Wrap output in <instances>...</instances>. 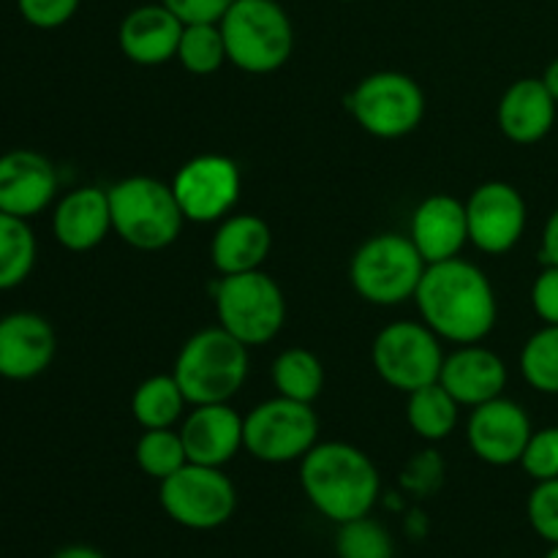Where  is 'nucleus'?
<instances>
[{"label":"nucleus","mask_w":558,"mask_h":558,"mask_svg":"<svg viewBox=\"0 0 558 558\" xmlns=\"http://www.w3.org/2000/svg\"><path fill=\"white\" fill-rule=\"evenodd\" d=\"M414 300L425 325L458 347L488 338L499 316L494 283L461 256L425 267Z\"/></svg>","instance_id":"nucleus-1"},{"label":"nucleus","mask_w":558,"mask_h":558,"mask_svg":"<svg viewBox=\"0 0 558 558\" xmlns=\"http://www.w3.org/2000/svg\"><path fill=\"white\" fill-rule=\"evenodd\" d=\"M300 485L314 510L338 526L371 515L381 490L374 461L347 441H316L300 463Z\"/></svg>","instance_id":"nucleus-2"},{"label":"nucleus","mask_w":558,"mask_h":558,"mask_svg":"<svg viewBox=\"0 0 558 558\" xmlns=\"http://www.w3.org/2000/svg\"><path fill=\"white\" fill-rule=\"evenodd\" d=\"M172 376L191 407L229 403L248 379V347L221 325L205 327L183 343Z\"/></svg>","instance_id":"nucleus-3"},{"label":"nucleus","mask_w":558,"mask_h":558,"mask_svg":"<svg viewBox=\"0 0 558 558\" xmlns=\"http://www.w3.org/2000/svg\"><path fill=\"white\" fill-rule=\"evenodd\" d=\"M112 232L136 251H163L180 238L185 216L172 185L156 178H125L109 185Z\"/></svg>","instance_id":"nucleus-4"},{"label":"nucleus","mask_w":558,"mask_h":558,"mask_svg":"<svg viewBox=\"0 0 558 558\" xmlns=\"http://www.w3.org/2000/svg\"><path fill=\"white\" fill-rule=\"evenodd\" d=\"M229 63L245 74H272L294 49V27L278 0H234L218 22Z\"/></svg>","instance_id":"nucleus-5"},{"label":"nucleus","mask_w":558,"mask_h":558,"mask_svg":"<svg viewBox=\"0 0 558 558\" xmlns=\"http://www.w3.org/2000/svg\"><path fill=\"white\" fill-rule=\"evenodd\" d=\"M428 262L409 234L381 232L365 240L352 256L349 278L365 303L401 305L417 294Z\"/></svg>","instance_id":"nucleus-6"},{"label":"nucleus","mask_w":558,"mask_h":558,"mask_svg":"<svg viewBox=\"0 0 558 558\" xmlns=\"http://www.w3.org/2000/svg\"><path fill=\"white\" fill-rule=\"evenodd\" d=\"M218 325L245 347H267L287 322V300L276 278L262 270L221 276L216 287Z\"/></svg>","instance_id":"nucleus-7"},{"label":"nucleus","mask_w":558,"mask_h":558,"mask_svg":"<svg viewBox=\"0 0 558 558\" xmlns=\"http://www.w3.org/2000/svg\"><path fill=\"white\" fill-rule=\"evenodd\" d=\"M158 501L178 526L213 532L229 523L238 510V488L223 474V469L185 463L183 469L161 480Z\"/></svg>","instance_id":"nucleus-8"},{"label":"nucleus","mask_w":558,"mask_h":558,"mask_svg":"<svg viewBox=\"0 0 558 558\" xmlns=\"http://www.w3.org/2000/svg\"><path fill=\"white\" fill-rule=\"evenodd\" d=\"M347 109L363 131L379 140H401L412 134L425 114L423 87L401 71H376L357 82L347 98Z\"/></svg>","instance_id":"nucleus-9"},{"label":"nucleus","mask_w":558,"mask_h":558,"mask_svg":"<svg viewBox=\"0 0 558 558\" xmlns=\"http://www.w3.org/2000/svg\"><path fill=\"white\" fill-rule=\"evenodd\" d=\"M319 441V417L314 403L276 396L243 417V450L262 463L303 461Z\"/></svg>","instance_id":"nucleus-10"},{"label":"nucleus","mask_w":558,"mask_h":558,"mask_svg":"<svg viewBox=\"0 0 558 558\" xmlns=\"http://www.w3.org/2000/svg\"><path fill=\"white\" fill-rule=\"evenodd\" d=\"M441 338L425 322H392L374 338L371 360L381 381L401 392H414L439 381Z\"/></svg>","instance_id":"nucleus-11"},{"label":"nucleus","mask_w":558,"mask_h":558,"mask_svg":"<svg viewBox=\"0 0 558 558\" xmlns=\"http://www.w3.org/2000/svg\"><path fill=\"white\" fill-rule=\"evenodd\" d=\"M240 167L229 156L205 153L178 169L172 180L174 199L185 221L216 223L234 210L240 199Z\"/></svg>","instance_id":"nucleus-12"},{"label":"nucleus","mask_w":558,"mask_h":558,"mask_svg":"<svg viewBox=\"0 0 558 558\" xmlns=\"http://www.w3.org/2000/svg\"><path fill=\"white\" fill-rule=\"evenodd\" d=\"M469 243L483 254H507L518 245L526 229V202L515 185L490 180L477 185L466 199Z\"/></svg>","instance_id":"nucleus-13"},{"label":"nucleus","mask_w":558,"mask_h":558,"mask_svg":"<svg viewBox=\"0 0 558 558\" xmlns=\"http://www.w3.org/2000/svg\"><path fill=\"white\" fill-rule=\"evenodd\" d=\"M532 420L521 403L499 396L472 409L466 425V441L480 461L490 466H512L521 463L532 439Z\"/></svg>","instance_id":"nucleus-14"},{"label":"nucleus","mask_w":558,"mask_h":558,"mask_svg":"<svg viewBox=\"0 0 558 558\" xmlns=\"http://www.w3.org/2000/svg\"><path fill=\"white\" fill-rule=\"evenodd\" d=\"M58 172L47 156L16 147L0 156V213L33 218L52 205Z\"/></svg>","instance_id":"nucleus-15"},{"label":"nucleus","mask_w":558,"mask_h":558,"mask_svg":"<svg viewBox=\"0 0 558 558\" xmlns=\"http://www.w3.org/2000/svg\"><path fill=\"white\" fill-rule=\"evenodd\" d=\"M58 338L44 316L16 311L0 319V376L9 381H27L52 365Z\"/></svg>","instance_id":"nucleus-16"},{"label":"nucleus","mask_w":558,"mask_h":558,"mask_svg":"<svg viewBox=\"0 0 558 558\" xmlns=\"http://www.w3.org/2000/svg\"><path fill=\"white\" fill-rule=\"evenodd\" d=\"M183 27V22L161 0L136 5L120 20L118 47L131 63L163 65L178 58Z\"/></svg>","instance_id":"nucleus-17"},{"label":"nucleus","mask_w":558,"mask_h":558,"mask_svg":"<svg viewBox=\"0 0 558 558\" xmlns=\"http://www.w3.org/2000/svg\"><path fill=\"white\" fill-rule=\"evenodd\" d=\"M189 463L223 469L243 450V417L229 403H202L180 428Z\"/></svg>","instance_id":"nucleus-18"},{"label":"nucleus","mask_w":558,"mask_h":558,"mask_svg":"<svg viewBox=\"0 0 558 558\" xmlns=\"http://www.w3.org/2000/svg\"><path fill=\"white\" fill-rule=\"evenodd\" d=\"M439 385L456 398L461 407H480L499 398L507 387V365L490 349L480 343H463L447 354L441 363Z\"/></svg>","instance_id":"nucleus-19"},{"label":"nucleus","mask_w":558,"mask_h":558,"mask_svg":"<svg viewBox=\"0 0 558 558\" xmlns=\"http://www.w3.org/2000/svg\"><path fill=\"white\" fill-rule=\"evenodd\" d=\"M409 238L428 265L456 259L469 243L466 202L450 194H434L423 199L412 213Z\"/></svg>","instance_id":"nucleus-20"},{"label":"nucleus","mask_w":558,"mask_h":558,"mask_svg":"<svg viewBox=\"0 0 558 558\" xmlns=\"http://www.w3.org/2000/svg\"><path fill=\"white\" fill-rule=\"evenodd\" d=\"M52 232L54 240L63 248L76 251V254L101 245L104 238L112 232V213H109L107 189L82 185V189L69 191L54 205Z\"/></svg>","instance_id":"nucleus-21"},{"label":"nucleus","mask_w":558,"mask_h":558,"mask_svg":"<svg viewBox=\"0 0 558 558\" xmlns=\"http://www.w3.org/2000/svg\"><path fill=\"white\" fill-rule=\"evenodd\" d=\"M272 248V232L267 221L251 213H229L218 223L210 243V259L221 276L262 270Z\"/></svg>","instance_id":"nucleus-22"},{"label":"nucleus","mask_w":558,"mask_h":558,"mask_svg":"<svg viewBox=\"0 0 558 558\" xmlns=\"http://www.w3.org/2000/svg\"><path fill=\"white\" fill-rule=\"evenodd\" d=\"M556 98L543 80L512 82L499 101V129L515 145H534L550 134L556 123Z\"/></svg>","instance_id":"nucleus-23"},{"label":"nucleus","mask_w":558,"mask_h":558,"mask_svg":"<svg viewBox=\"0 0 558 558\" xmlns=\"http://www.w3.org/2000/svg\"><path fill=\"white\" fill-rule=\"evenodd\" d=\"M189 398L172 374H156L142 381L131 396V414L145 430L172 428L183 417Z\"/></svg>","instance_id":"nucleus-24"},{"label":"nucleus","mask_w":558,"mask_h":558,"mask_svg":"<svg viewBox=\"0 0 558 558\" xmlns=\"http://www.w3.org/2000/svg\"><path fill=\"white\" fill-rule=\"evenodd\" d=\"M458 409H461V403L439 381H434V385L409 392L407 420L420 439L441 441L456 430Z\"/></svg>","instance_id":"nucleus-25"},{"label":"nucleus","mask_w":558,"mask_h":558,"mask_svg":"<svg viewBox=\"0 0 558 558\" xmlns=\"http://www.w3.org/2000/svg\"><path fill=\"white\" fill-rule=\"evenodd\" d=\"M272 385L278 396L314 403L325 390V365L308 349H287L272 363Z\"/></svg>","instance_id":"nucleus-26"},{"label":"nucleus","mask_w":558,"mask_h":558,"mask_svg":"<svg viewBox=\"0 0 558 558\" xmlns=\"http://www.w3.org/2000/svg\"><path fill=\"white\" fill-rule=\"evenodd\" d=\"M36 267V234L27 218L0 213V292L16 289Z\"/></svg>","instance_id":"nucleus-27"},{"label":"nucleus","mask_w":558,"mask_h":558,"mask_svg":"<svg viewBox=\"0 0 558 558\" xmlns=\"http://www.w3.org/2000/svg\"><path fill=\"white\" fill-rule=\"evenodd\" d=\"M178 60L189 74L207 76L216 74L223 63L229 60L227 41L218 22H196V25H185L183 36H180Z\"/></svg>","instance_id":"nucleus-28"},{"label":"nucleus","mask_w":558,"mask_h":558,"mask_svg":"<svg viewBox=\"0 0 558 558\" xmlns=\"http://www.w3.org/2000/svg\"><path fill=\"white\" fill-rule=\"evenodd\" d=\"M136 466L153 480H167L169 474H174L178 469H183L189 463L185 456V445L180 439V430L172 428H153L145 430L136 441Z\"/></svg>","instance_id":"nucleus-29"},{"label":"nucleus","mask_w":558,"mask_h":558,"mask_svg":"<svg viewBox=\"0 0 558 558\" xmlns=\"http://www.w3.org/2000/svg\"><path fill=\"white\" fill-rule=\"evenodd\" d=\"M523 379L545 396H558V325L534 332L521 352Z\"/></svg>","instance_id":"nucleus-30"},{"label":"nucleus","mask_w":558,"mask_h":558,"mask_svg":"<svg viewBox=\"0 0 558 558\" xmlns=\"http://www.w3.org/2000/svg\"><path fill=\"white\" fill-rule=\"evenodd\" d=\"M336 556L338 558H392L396 556V545H392L390 532H387L379 521L365 515L338 526Z\"/></svg>","instance_id":"nucleus-31"},{"label":"nucleus","mask_w":558,"mask_h":558,"mask_svg":"<svg viewBox=\"0 0 558 558\" xmlns=\"http://www.w3.org/2000/svg\"><path fill=\"white\" fill-rule=\"evenodd\" d=\"M521 466L537 483L558 477V425L532 434L521 458Z\"/></svg>","instance_id":"nucleus-32"},{"label":"nucleus","mask_w":558,"mask_h":558,"mask_svg":"<svg viewBox=\"0 0 558 558\" xmlns=\"http://www.w3.org/2000/svg\"><path fill=\"white\" fill-rule=\"evenodd\" d=\"M529 523L545 543L558 545V477L543 480L529 496Z\"/></svg>","instance_id":"nucleus-33"},{"label":"nucleus","mask_w":558,"mask_h":558,"mask_svg":"<svg viewBox=\"0 0 558 558\" xmlns=\"http://www.w3.org/2000/svg\"><path fill=\"white\" fill-rule=\"evenodd\" d=\"M82 0H16L22 20L38 31H54L63 27L76 14Z\"/></svg>","instance_id":"nucleus-34"},{"label":"nucleus","mask_w":558,"mask_h":558,"mask_svg":"<svg viewBox=\"0 0 558 558\" xmlns=\"http://www.w3.org/2000/svg\"><path fill=\"white\" fill-rule=\"evenodd\" d=\"M161 3L183 25H196V22H221L234 0H161Z\"/></svg>","instance_id":"nucleus-35"},{"label":"nucleus","mask_w":558,"mask_h":558,"mask_svg":"<svg viewBox=\"0 0 558 558\" xmlns=\"http://www.w3.org/2000/svg\"><path fill=\"white\" fill-rule=\"evenodd\" d=\"M532 305L545 325H558V267L545 265L532 287Z\"/></svg>","instance_id":"nucleus-36"},{"label":"nucleus","mask_w":558,"mask_h":558,"mask_svg":"<svg viewBox=\"0 0 558 558\" xmlns=\"http://www.w3.org/2000/svg\"><path fill=\"white\" fill-rule=\"evenodd\" d=\"M539 259L545 265L558 267V207L554 210V216L548 218L543 232V248H539Z\"/></svg>","instance_id":"nucleus-37"},{"label":"nucleus","mask_w":558,"mask_h":558,"mask_svg":"<svg viewBox=\"0 0 558 558\" xmlns=\"http://www.w3.org/2000/svg\"><path fill=\"white\" fill-rule=\"evenodd\" d=\"M52 558H107L101 550L90 548V545H65V548L54 550Z\"/></svg>","instance_id":"nucleus-38"},{"label":"nucleus","mask_w":558,"mask_h":558,"mask_svg":"<svg viewBox=\"0 0 558 558\" xmlns=\"http://www.w3.org/2000/svg\"><path fill=\"white\" fill-rule=\"evenodd\" d=\"M543 82H545V87H548V90H550V96H554L556 101H558V58L548 65V69H545Z\"/></svg>","instance_id":"nucleus-39"},{"label":"nucleus","mask_w":558,"mask_h":558,"mask_svg":"<svg viewBox=\"0 0 558 558\" xmlns=\"http://www.w3.org/2000/svg\"><path fill=\"white\" fill-rule=\"evenodd\" d=\"M545 558H558V545H550V550L545 554Z\"/></svg>","instance_id":"nucleus-40"},{"label":"nucleus","mask_w":558,"mask_h":558,"mask_svg":"<svg viewBox=\"0 0 558 558\" xmlns=\"http://www.w3.org/2000/svg\"><path fill=\"white\" fill-rule=\"evenodd\" d=\"M343 3H352V0H343Z\"/></svg>","instance_id":"nucleus-41"},{"label":"nucleus","mask_w":558,"mask_h":558,"mask_svg":"<svg viewBox=\"0 0 558 558\" xmlns=\"http://www.w3.org/2000/svg\"><path fill=\"white\" fill-rule=\"evenodd\" d=\"M278 3H281V0H278Z\"/></svg>","instance_id":"nucleus-42"}]
</instances>
